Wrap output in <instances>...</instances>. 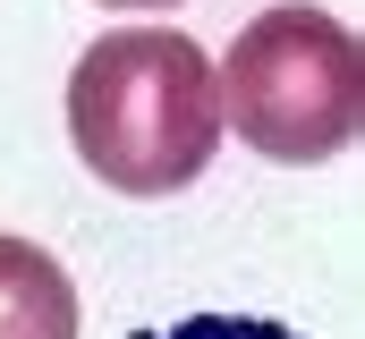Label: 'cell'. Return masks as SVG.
Segmentation results:
<instances>
[{"mask_svg": "<svg viewBox=\"0 0 365 339\" xmlns=\"http://www.w3.org/2000/svg\"><path fill=\"white\" fill-rule=\"evenodd\" d=\"M0 339H77V288L60 254L0 229Z\"/></svg>", "mask_w": 365, "mask_h": 339, "instance_id": "obj_3", "label": "cell"}, {"mask_svg": "<svg viewBox=\"0 0 365 339\" xmlns=\"http://www.w3.org/2000/svg\"><path fill=\"white\" fill-rule=\"evenodd\" d=\"M212 93H221V127H238L264 162H331L365 119L357 34L306 0H280L230 43Z\"/></svg>", "mask_w": 365, "mask_h": 339, "instance_id": "obj_2", "label": "cell"}, {"mask_svg": "<svg viewBox=\"0 0 365 339\" xmlns=\"http://www.w3.org/2000/svg\"><path fill=\"white\" fill-rule=\"evenodd\" d=\"M102 9H179V0H102Z\"/></svg>", "mask_w": 365, "mask_h": 339, "instance_id": "obj_5", "label": "cell"}, {"mask_svg": "<svg viewBox=\"0 0 365 339\" xmlns=\"http://www.w3.org/2000/svg\"><path fill=\"white\" fill-rule=\"evenodd\" d=\"M136 339H297L289 323H264V314H179V323H153Z\"/></svg>", "mask_w": 365, "mask_h": 339, "instance_id": "obj_4", "label": "cell"}, {"mask_svg": "<svg viewBox=\"0 0 365 339\" xmlns=\"http://www.w3.org/2000/svg\"><path fill=\"white\" fill-rule=\"evenodd\" d=\"M68 145L119 195H179L221 145V93L195 34L128 26L77 51L68 68Z\"/></svg>", "mask_w": 365, "mask_h": 339, "instance_id": "obj_1", "label": "cell"}]
</instances>
